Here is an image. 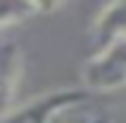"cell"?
<instances>
[{
	"label": "cell",
	"mask_w": 126,
	"mask_h": 123,
	"mask_svg": "<svg viewBox=\"0 0 126 123\" xmlns=\"http://www.w3.org/2000/svg\"><path fill=\"white\" fill-rule=\"evenodd\" d=\"M80 88L89 94H113L126 88V40L97 51L80 72Z\"/></svg>",
	"instance_id": "1"
},
{
	"label": "cell",
	"mask_w": 126,
	"mask_h": 123,
	"mask_svg": "<svg viewBox=\"0 0 126 123\" xmlns=\"http://www.w3.org/2000/svg\"><path fill=\"white\" fill-rule=\"evenodd\" d=\"M91 40L97 51L107 48L118 40H126V3H110L102 8L91 27Z\"/></svg>",
	"instance_id": "3"
},
{
	"label": "cell",
	"mask_w": 126,
	"mask_h": 123,
	"mask_svg": "<svg viewBox=\"0 0 126 123\" xmlns=\"http://www.w3.org/2000/svg\"><path fill=\"white\" fill-rule=\"evenodd\" d=\"M46 11V5L40 3H24V0H0V29L11 24H19V22H27L30 16Z\"/></svg>",
	"instance_id": "4"
},
{
	"label": "cell",
	"mask_w": 126,
	"mask_h": 123,
	"mask_svg": "<svg viewBox=\"0 0 126 123\" xmlns=\"http://www.w3.org/2000/svg\"><path fill=\"white\" fill-rule=\"evenodd\" d=\"M22 70H24V54L19 43L3 40L0 43V121L19 107L16 94L22 83Z\"/></svg>",
	"instance_id": "2"
},
{
	"label": "cell",
	"mask_w": 126,
	"mask_h": 123,
	"mask_svg": "<svg viewBox=\"0 0 126 123\" xmlns=\"http://www.w3.org/2000/svg\"><path fill=\"white\" fill-rule=\"evenodd\" d=\"M78 123H118V121H113L107 115H91V118H83V121H78Z\"/></svg>",
	"instance_id": "5"
}]
</instances>
